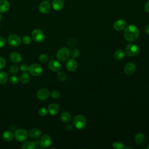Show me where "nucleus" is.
I'll list each match as a JSON object with an SVG mask.
<instances>
[{
    "label": "nucleus",
    "instance_id": "f257e3e1",
    "mask_svg": "<svg viewBox=\"0 0 149 149\" xmlns=\"http://www.w3.org/2000/svg\"><path fill=\"white\" fill-rule=\"evenodd\" d=\"M139 36V30L134 24H129L126 27L124 31V37L128 41H136Z\"/></svg>",
    "mask_w": 149,
    "mask_h": 149
},
{
    "label": "nucleus",
    "instance_id": "f03ea898",
    "mask_svg": "<svg viewBox=\"0 0 149 149\" xmlns=\"http://www.w3.org/2000/svg\"><path fill=\"white\" fill-rule=\"evenodd\" d=\"M73 125L78 129H83L86 127L87 119L82 115H77L73 118Z\"/></svg>",
    "mask_w": 149,
    "mask_h": 149
},
{
    "label": "nucleus",
    "instance_id": "7ed1b4c3",
    "mask_svg": "<svg viewBox=\"0 0 149 149\" xmlns=\"http://www.w3.org/2000/svg\"><path fill=\"white\" fill-rule=\"evenodd\" d=\"M125 52L129 56H136L139 54L140 49L137 45L130 43L126 46Z\"/></svg>",
    "mask_w": 149,
    "mask_h": 149
},
{
    "label": "nucleus",
    "instance_id": "20e7f679",
    "mask_svg": "<svg viewBox=\"0 0 149 149\" xmlns=\"http://www.w3.org/2000/svg\"><path fill=\"white\" fill-rule=\"evenodd\" d=\"M29 136V133L26 130L24 129H19L16 130L14 133V137L19 142L26 141Z\"/></svg>",
    "mask_w": 149,
    "mask_h": 149
},
{
    "label": "nucleus",
    "instance_id": "39448f33",
    "mask_svg": "<svg viewBox=\"0 0 149 149\" xmlns=\"http://www.w3.org/2000/svg\"><path fill=\"white\" fill-rule=\"evenodd\" d=\"M28 72L34 76H39L42 73V68L38 63H33L29 66Z\"/></svg>",
    "mask_w": 149,
    "mask_h": 149
},
{
    "label": "nucleus",
    "instance_id": "423d86ee",
    "mask_svg": "<svg viewBox=\"0 0 149 149\" xmlns=\"http://www.w3.org/2000/svg\"><path fill=\"white\" fill-rule=\"evenodd\" d=\"M69 56L70 51L67 48H62L59 49L56 54V58L60 61H66L69 58Z\"/></svg>",
    "mask_w": 149,
    "mask_h": 149
},
{
    "label": "nucleus",
    "instance_id": "0eeeda50",
    "mask_svg": "<svg viewBox=\"0 0 149 149\" xmlns=\"http://www.w3.org/2000/svg\"><path fill=\"white\" fill-rule=\"evenodd\" d=\"M31 38L37 42H42L45 40V34L42 30L35 29L31 32Z\"/></svg>",
    "mask_w": 149,
    "mask_h": 149
},
{
    "label": "nucleus",
    "instance_id": "6e6552de",
    "mask_svg": "<svg viewBox=\"0 0 149 149\" xmlns=\"http://www.w3.org/2000/svg\"><path fill=\"white\" fill-rule=\"evenodd\" d=\"M21 42L22 38L17 34H12L9 35L8 37V42L12 47H17L20 44Z\"/></svg>",
    "mask_w": 149,
    "mask_h": 149
},
{
    "label": "nucleus",
    "instance_id": "1a4fd4ad",
    "mask_svg": "<svg viewBox=\"0 0 149 149\" xmlns=\"http://www.w3.org/2000/svg\"><path fill=\"white\" fill-rule=\"evenodd\" d=\"M52 143L51 137L47 134H45L41 136L39 140V144L42 148L49 147Z\"/></svg>",
    "mask_w": 149,
    "mask_h": 149
},
{
    "label": "nucleus",
    "instance_id": "9d476101",
    "mask_svg": "<svg viewBox=\"0 0 149 149\" xmlns=\"http://www.w3.org/2000/svg\"><path fill=\"white\" fill-rule=\"evenodd\" d=\"M51 4L49 1H43L40 3L38 6V10L41 13L47 14L49 12L51 9Z\"/></svg>",
    "mask_w": 149,
    "mask_h": 149
},
{
    "label": "nucleus",
    "instance_id": "9b49d317",
    "mask_svg": "<svg viewBox=\"0 0 149 149\" xmlns=\"http://www.w3.org/2000/svg\"><path fill=\"white\" fill-rule=\"evenodd\" d=\"M48 68L49 69L52 71V72H59L62 66H61V64L60 63V62L55 59H52L51 60L49 63H48Z\"/></svg>",
    "mask_w": 149,
    "mask_h": 149
},
{
    "label": "nucleus",
    "instance_id": "f8f14e48",
    "mask_svg": "<svg viewBox=\"0 0 149 149\" xmlns=\"http://www.w3.org/2000/svg\"><path fill=\"white\" fill-rule=\"evenodd\" d=\"M36 96L38 100L44 101L48 98L49 96V92L46 88H41L37 92Z\"/></svg>",
    "mask_w": 149,
    "mask_h": 149
},
{
    "label": "nucleus",
    "instance_id": "ddd939ff",
    "mask_svg": "<svg viewBox=\"0 0 149 149\" xmlns=\"http://www.w3.org/2000/svg\"><path fill=\"white\" fill-rule=\"evenodd\" d=\"M126 26V22L124 19H118L116 20L113 24V27L116 31H121L125 29Z\"/></svg>",
    "mask_w": 149,
    "mask_h": 149
},
{
    "label": "nucleus",
    "instance_id": "4468645a",
    "mask_svg": "<svg viewBox=\"0 0 149 149\" xmlns=\"http://www.w3.org/2000/svg\"><path fill=\"white\" fill-rule=\"evenodd\" d=\"M136 70L135 65L132 62L127 63L124 67V72L127 76H130L134 73Z\"/></svg>",
    "mask_w": 149,
    "mask_h": 149
},
{
    "label": "nucleus",
    "instance_id": "2eb2a0df",
    "mask_svg": "<svg viewBox=\"0 0 149 149\" xmlns=\"http://www.w3.org/2000/svg\"><path fill=\"white\" fill-rule=\"evenodd\" d=\"M9 58L10 61L15 63H19L22 61V55L17 52H12L9 55Z\"/></svg>",
    "mask_w": 149,
    "mask_h": 149
},
{
    "label": "nucleus",
    "instance_id": "dca6fc26",
    "mask_svg": "<svg viewBox=\"0 0 149 149\" xmlns=\"http://www.w3.org/2000/svg\"><path fill=\"white\" fill-rule=\"evenodd\" d=\"M66 69L70 72H74L77 68V62L73 58L68 60L66 63Z\"/></svg>",
    "mask_w": 149,
    "mask_h": 149
},
{
    "label": "nucleus",
    "instance_id": "f3484780",
    "mask_svg": "<svg viewBox=\"0 0 149 149\" xmlns=\"http://www.w3.org/2000/svg\"><path fill=\"white\" fill-rule=\"evenodd\" d=\"M59 111V106L56 103H52L48 107V112L51 115H56Z\"/></svg>",
    "mask_w": 149,
    "mask_h": 149
},
{
    "label": "nucleus",
    "instance_id": "a211bd4d",
    "mask_svg": "<svg viewBox=\"0 0 149 149\" xmlns=\"http://www.w3.org/2000/svg\"><path fill=\"white\" fill-rule=\"evenodd\" d=\"M41 135V132L37 128L31 129L29 132V136L33 139H37Z\"/></svg>",
    "mask_w": 149,
    "mask_h": 149
},
{
    "label": "nucleus",
    "instance_id": "6ab92c4d",
    "mask_svg": "<svg viewBox=\"0 0 149 149\" xmlns=\"http://www.w3.org/2000/svg\"><path fill=\"white\" fill-rule=\"evenodd\" d=\"M10 8V3L7 0H0V13L6 12Z\"/></svg>",
    "mask_w": 149,
    "mask_h": 149
},
{
    "label": "nucleus",
    "instance_id": "aec40b11",
    "mask_svg": "<svg viewBox=\"0 0 149 149\" xmlns=\"http://www.w3.org/2000/svg\"><path fill=\"white\" fill-rule=\"evenodd\" d=\"M14 138V134L10 130H6L2 134V139L6 141H11Z\"/></svg>",
    "mask_w": 149,
    "mask_h": 149
},
{
    "label": "nucleus",
    "instance_id": "412c9836",
    "mask_svg": "<svg viewBox=\"0 0 149 149\" xmlns=\"http://www.w3.org/2000/svg\"><path fill=\"white\" fill-rule=\"evenodd\" d=\"M63 2L62 0H53L52 2V7L55 10H60L63 7Z\"/></svg>",
    "mask_w": 149,
    "mask_h": 149
},
{
    "label": "nucleus",
    "instance_id": "4be33fe9",
    "mask_svg": "<svg viewBox=\"0 0 149 149\" xmlns=\"http://www.w3.org/2000/svg\"><path fill=\"white\" fill-rule=\"evenodd\" d=\"M36 147V143L32 141H24L21 146V148L22 149H34Z\"/></svg>",
    "mask_w": 149,
    "mask_h": 149
},
{
    "label": "nucleus",
    "instance_id": "5701e85b",
    "mask_svg": "<svg viewBox=\"0 0 149 149\" xmlns=\"http://www.w3.org/2000/svg\"><path fill=\"white\" fill-rule=\"evenodd\" d=\"M145 136L142 133H138L135 136V142L138 145H141L143 144L145 141Z\"/></svg>",
    "mask_w": 149,
    "mask_h": 149
},
{
    "label": "nucleus",
    "instance_id": "b1692460",
    "mask_svg": "<svg viewBox=\"0 0 149 149\" xmlns=\"http://www.w3.org/2000/svg\"><path fill=\"white\" fill-rule=\"evenodd\" d=\"M19 79H20V82L22 84H27L30 81V76H29V74L28 73H27L26 72H23L20 74Z\"/></svg>",
    "mask_w": 149,
    "mask_h": 149
},
{
    "label": "nucleus",
    "instance_id": "393cba45",
    "mask_svg": "<svg viewBox=\"0 0 149 149\" xmlns=\"http://www.w3.org/2000/svg\"><path fill=\"white\" fill-rule=\"evenodd\" d=\"M61 119L62 120V121H63V122H65V123H68L69 122H70L71 119H72V116H71V115L66 112V111H65V112H63L62 113H61Z\"/></svg>",
    "mask_w": 149,
    "mask_h": 149
},
{
    "label": "nucleus",
    "instance_id": "a878e982",
    "mask_svg": "<svg viewBox=\"0 0 149 149\" xmlns=\"http://www.w3.org/2000/svg\"><path fill=\"white\" fill-rule=\"evenodd\" d=\"M9 79L8 74L5 71L0 72V85L5 84Z\"/></svg>",
    "mask_w": 149,
    "mask_h": 149
},
{
    "label": "nucleus",
    "instance_id": "bb28decb",
    "mask_svg": "<svg viewBox=\"0 0 149 149\" xmlns=\"http://www.w3.org/2000/svg\"><path fill=\"white\" fill-rule=\"evenodd\" d=\"M125 57V52L122 49L117 50L114 54V58L117 61H121Z\"/></svg>",
    "mask_w": 149,
    "mask_h": 149
},
{
    "label": "nucleus",
    "instance_id": "cd10ccee",
    "mask_svg": "<svg viewBox=\"0 0 149 149\" xmlns=\"http://www.w3.org/2000/svg\"><path fill=\"white\" fill-rule=\"evenodd\" d=\"M19 66L16 64H13L9 67V71L11 74H16L19 71Z\"/></svg>",
    "mask_w": 149,
    "mask_h": 149
},
{
    "label": "nucleus",
    "instance_id": "c85d7f7f",
    "mask_svg": "<svg viewBox=\"0 0 149 149\" xmlns=\"http://www.w3.org/2000/svg\"><path fill=\"white\" fill-rule=\"evenodd\" d=\"M32 41V38L31 37H30L29 36H24L23 37L22 39V41L26 45H29L31 42Z\"/></svg>",
    "mask_w": 149,
    "mask_h": 149
},
{
    "label": "nucleus",
    "instance_id": "c756f323",
    "mask_svg": "<svg viewBox=\"0 0 149 149\" xmlns=\"http://www.w3.org/2000/svg\"><path fill=\"white\" fill-rule=\"evenodd\" d=\"M48 59H49V58H48V55L45 54H40L38 57V59L41 63H46L47 62H48Z\"/></svg>",
    "mask_w": 149,
    "mask_h": 149
},
{
    "label": "nucleus",
    "instance_id": "7c9ffc66",
    "mask_svg": "<svg viewBox=\"0 0 149 149\" xmlns=\"http://www.w3.org/2000/svg\"><path fill=\"white\" fill-rule=\"evenodd\" d=\"M57 77L60 81H65L66 79V74L63 72H59L57 74Z\"/></svg>",
    "mask_w": 149,
    "mask_h": 149
},
{
    "label": "nucleus",
    "instance_id": "2f4dec72",
    "mask_svg": "<svg viewBox=\"0 0 149 149\" xmlns=\"http://www.w3.org/2000/svg\"><path fill=\"white\" fill-rule=\"evenodd\" d=\"M48 112V109L44 107H41L38 110V114L41 116H46Z\"/></svg>",
    "mask_w": 149,
    "mask_h": 149
},
{
    "label": "nucleus",
    "instance_id": "473e14b6",
    "mask_svg": "<svg viewBox=\"0 0 149 149\" xmlns=\"http://www.w3.org/2000/svg\"><path fill=\"white\" fill-rule=\"evenodd\" d=\"M18 77L15 75H11L9 77V81L12 84H16L18 83Z\"/></svg>",
    "mask_w": 149,
    "mask_h": 149
},
{
    "label": "nucleus",
    "instance_id": "72a5a7b5",
    "mask_svg": "<svg viewBox=\"0 0 149 149\" xmlns=\"http://www.w3.org/2000/svg\"><path fill=\"white\" fill-rule=\"evenodd\" d=\"M112 147L116 149H122L124 147V146L121 142H115L112 144Z\"/></svg>",
    "mask_w": 149,
    "mask_h": 149
},
{
    "label": "nucleus",
    "instance_id": "f704fd0d",
    "mask_svg": "<svg viewBox=\"0 0 149 149\" xmlns=\"http://www.w3.org/2000/svg\"><path fill=\"white\" fill-rule=\"evenodd\" d=\"M79 54H80V52H79V49H73L70 55H71V56L73 59H74V58H77L79 56Z\"/></svg>",
    "mask_w": 149,
    "mask_h": 149
},
{
    "label": "nucleus",
    "instance_id": "c9c22d12",
    "mask_svg": "<svg viewBox=\"0 0 149 149\" xmlns=\"http://www.w3.org/2000/svg\"><path fill=\"white\" fill-rule=\"evenodd\" d=\"M51 96H52V97L53 98H54V99H57V98H58L60 97L61 93H60V92H59V91H58V90H54V91H52L51 92Z\"/></svg>",
    "mask_w": 149,
    "mask_h": 149
},
{
    "label": "nucleus",
    "instance_id": "e433bc0d",
    "mask_svg": "<svg viewBox=\"0 0 149 149\" xmlns=\"http://www.w3.org/2000/svg\"><path fill=\"white\" fill-rule=\"evenodd\" d=\"M19 69L22 72H27L28 71L29 66L26 63H23L20 65V66L19 67Z\"/></svg>",
    "mask_w": 149,
    "mask_h": 149
},
{
    "label": "nucleus",
    "instance_id": "4c0bfd02",
    "mask_svg": "<svg viewBox=\"0 0 149 149\" xmlns=\"http://www.w3.org/2000/svg\"><path fill=\"white\" fill-rule=\"evenodd\" d=\"M6 60L2 56H0V69L4 68L6 66Z\"/></svg>",
    "mask_w": 149,
    "mask_h": 149
},
{
    "label": "nucleus",
    "instance_id": "58836bf2",
    "mask_svg": "<svg viewBox=\"0 0 149 149\" xmlns=\"http://www.w3.org/2000/svg\"><path fill=\"white\" fill-rule=\"evenodd\" d=\"M67 44L70 47L74 46L76 44V40L73 38H70L68 40Z\"/></svg>",
    "mask_w": 149,
    "mask_h": 149
},
{
    "label": "nucleus",
    "instance_id": "ea45409f",
    "mask_svg": "<svg viewBox=\"0 0 149 149\" xmlns=\"http://www.w3.org/2000/svg\"><path fill=\"white\" fill-rule=\"evenodd\" d=\"M6 41L5 38L3 37L0 36V48H3L6 45Z\"/></svg>",
    "mask_w": 149,
    "mask_h": 149
},
{
    "label": "nucleus",
    "instance_id": "a19ab883",
    "mask_svg": "<svg viewBox=\"0 0 149 149\" xmlns=\"http://www.w3.org/2000/svg\"><path fill=\"white\" fill-rule=\"evenodd\" d=\"M66 129L67 131L68 132H70V131H72L73 129V126L72 124H69V125H68L66 127Z\"/></svg>",
    "mask_w": 149,
    "mask_h": 149
},
{
    "label": "nucleus",
    "instance_id": "79ce46f5",
    "mask_svg": "<svg viewBox=\"0 0 149 149\" xmlns=\"http://www.w3.org/2000/svg\"><path fill=\"white\" fill-rule=\"evenodd\" d=\"M144 9H145V10H146V12L149 13V0H148V1L145 4Z\"/></svg>",
    "mask_w": 149,
    "mask_h": 149
},
{
    "label": "nucleus",
    "instance_id": "37998d69",
    "mask_svg": "<svg viewBox=\"0 0 149 149\" xmlns=\"http://www.w3.org/2000/svg\"><path fill=\"white\" fill-rule=\"evenodd\" d=\"M144 31L146 34L149 35V25H147L144 28Z\"/></svg>",
    "mask_w": 149,
    "mask_h": 149
},
{
    "label": "nucleus",
    "instance_id": "c03bdc74",
    "mask_svg": "<svg viewBox=\"0 0 149 149\" xmlns=\"http://www.w3.org/2000/svg\"><path fill=\"white\" fill-rule=\"evenodd\" d=\"M2 15L0 13V21L2 20Z\"/></svg>",
    "mask_w": 149,
    "mask_h": 149
},
{
    "label": "nucleus",
    "instance_id": "a18cd8bd",
    "mask_svg": "<svg viewBox=\"0 0 149 149\" xmlns=\"http://www.w3.org/2000/svg\"><path fill=\"white\" fill-rule=\"evenodd\" d=\"M147 148H148V149H149V146H148V147H147Z\"/></svg>",
    "mask_w": 149,
    "mask_h": 149
},
{
    "label": "nucleus",
    "instance_id": "49530a36",
    "mask_svg": "<svg viewBox=\"0 0 149 149\" xmlns=\"http://www.w3.org/2000/svg\"><path fill=\"white\" fill-rule=\"evenodd\" d=\"M63 1H66V0H63Z\"/></svg>",
    "mask_w": 149,
    "mask_h": 149
},
{
    "label": "nucleus",
    "instance_id": "de8ad7c7",
    "mask_svg": "<svg viewBox=\"0 0 149 149\" xmlns=\"http://www.w3.org/2000/svg\"><path fill=\"white\" fill-rule=\"evenodd\" d=\"M49 1H50V0H49Z\"/></svg>",
    "mask_w": 149,
    "mask_h": 149
}]
</instances>
